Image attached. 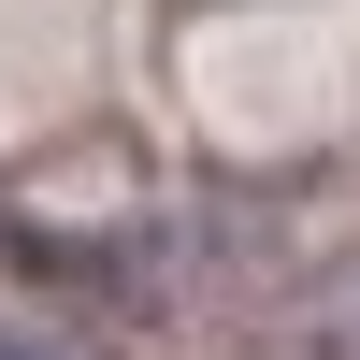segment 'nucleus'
I'll list each match as a JSON object with an SVG mask.
<instances>
[{
    "label": "nucleus",
    "instance_id": "nucleus-1",
    "mask_svg": "<svg viewBox=\"0 0 360 360\" xmlns=\"http://www.w3.org/2000/svg\"><path fill=\"white\" fill-rule=\"evenodd\" d=\"M303 346H317V360H360V274H332V288L303 303Z\"/></svg>",
    "mask_w": 360,
    "mask_h": 360
}]
</instances>
